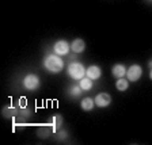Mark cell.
I'll list each match as a JSON object with an SVG mask.
<instances>
[{
	"instance_id": "18",
	"label": "cell",
	"mask_w": 152,
	"mask_h": 145,
	"mask_svg": "<svg viewBox=\"0 0 152 145\" xmlns=\"http://www.w3.org/2000/svg\"><path fill=\"white\" fill-rule=\"evenodd\" d=\"M149 79L152 80V68H151V71H149Z\"/></svg>"
},
{
	"instance_id": "4",
	"label": "cell",
	"mask_w": 152,
	"mask_h": 145,
	"mask_svg": "<svg viewBox=\"0 0 152 145\" xmlns=\"http://www.w3.org/2000/svg\"><path fill=\"white\" fill-rule=\"evenodd\" d=\"M53 50H54V53L61 57L66 56L71 50V44H68L65 39H58V41H56V44L53 45Z\"/></svg>"
},
{
	"instance_id": "7",
	"label": "cell",
	"mask_w": 152,
	"mask_h": 145,
	"mask_svg": "<svg viewBox=\"0 0 152 145\" xmlns=\"http://www.w3.org/2000/svg\"><path fill=\"white\" fill-rule=\"evenodd\" d=\"M86 76L90 77L91 80H98L102 76V69L98 65H91L88 66V69L86 71Z\"/></svg>"
},
{
	"instance_id": "10",
	"label": "cell",
	"mask_w": 152,
	"mask_h": 145,
	"mask_svg": "<svg viewBox=\"0 0 152 145\" xmlns=\"http://www.w3.org/2000/svg\"><path fill=\"white\" fill-rule=\"evenodd\" d=\"M95 106V101L92 98H83L80 102V107L83 111H91Z\"/></svg>"
},
{
	"instance_id": "11",
	"label": "cell",
	"mask_w": 152,
	"mask_h": 145,
	"mask_svg": "<svg viewBox=\"0 0 152 145\" xmlns=\"http://www.w3.org/2000/svg\"><path fill=\"white\" fill-rule=\"evenodd\" d=\"M52 129H53V132H58L61 128V125H63V117H61L60 114H56V115H53L52 117Z\"/></svg>"
},
{
	"instance_id": "6",
	"label": "cell",
	"mask_w": 152,
	"mask_h": 145,
	"mask_svg": "<svg viewBox=\"0 0 152 145\" xmlns=\"http://www.w3.org/2000/svg\"><path fill=\"white\" fill-rule=\"evenodd\" d=\"M94 101H95V104H96L98 107L104 109V107H107V106H110L111 96L107 94V92H101V94H98L95 96Z\"/></svg>"
},
{
	"instance_id": "19",
	"label": "cell",
	"mask_w": 152,
	"mask_h": 145,
	"mask_svg": "<svg viewBox=\"0 0 152 145\" xmlns=\"http://www.w3.org/2000/svg\"><path fill=\"white\" fill-rule=\"evenodd\" d=\"M148 66H149V69H151V68H152V60L148 63Z\"/></svg>"
},
{
	"instance_id": "16",
	"label": "cell",
	"mask_w": 152,
	"mask_h": 145,
	"mask_svg": "<svg viewBox=\"0 0 152 145\" xmlns=\"http://www.w3.org/2000/svg\"><path fill=\"white\" fill-rule=\"evenodd\" d=\"M52 132H53L52 125L50 126H42V128H39V129L37 130V136L39 137V138H48V137L50 136Z\"/></svg>"
},
{
	"instance_id": "3",
	"label": "cell",
	"mask_w": 152,
	"mask_h": 145,
	"mask_svg": "<svg viewBox=\"0 0 152 145\" xmlns=\"http://www.w3.org/2000/svg\"><path fill=\"white\" fill-rule=\"evenodd\" d=\"M39 84H41V80H39V77H38L37 75H34V73L26 75L22 82L23 88L27 90V91H35V90H38Z\"/></svg>"
},
{
	"instance_id": "5",
	"label": "cell",
	"mask_w": 152,
	"mask_h": 145,
	"mask_svg": "<svg viewBox=\"0 0 152 145\" xmlns=\"http://www.w3.org/2000/svg\"><path fill=\"white\" fill-rule=\"evenodd\" d=\"M142 75V68L137 64H133L126 69V77L129 82H137Z\"/></svg>"
},
{
	"instance_id": "8",
	"label": "cell",
	"mask_w": 152,
	"mask_h": 145,
	"mask_svg": "<svg viewBox=\"0 0 152 145\" xmlns=\"http://www.w3.org/2000/svg\"><path fill=\"white\" fill-rule=\"evenodd\" d=\"M84 49H86V42L83 41L82 38H76V39L72 41V44H71V50L76 54L83 53Z\"/></svg>"
},
{
	"instance_id": "13",
	"label": "cell",
	"mask_w": 152,
	"mask_h": 145,
	"mask_svg": "<svg viewBox=\"0 0 152 145\" xmlns=\"http://www.w3.org/2000/svg\"><path fill=\"white\" fill-rule=\"evenodd\" d=\"M18 109L12 107V106H8V107H4L3 111H1V114H3L4 118H8V119H11V118H14L15 115H18Z\"/></svg>"
},
{
	"instance_id": "15",
	"label": "cell",
	"mask_w": 152,
	"mask_h": 145,
	"mask_svg": "<svg viewBox=\"0 0 152 145\" xmlns=\"http://www.w3.org/2000/svg\"><path fill=\"white\" fill-rule=\"evenodd\" d=\"M115 88H117L118 91H126V90L129 88V80L125 79V77L117 79V82H115Z\"/></svg>"
},
{
	"instance_id": "12",
	"label": "cell",
	"mask_w": 152,
	"mask_h": 145,
	"mask_svg": "<svg viewBox=\"0 0 152 145\" xmlns=\"http://www.w3.org/2000/svg\"><path fill=\"white\" fill-rule=\"evenodd\" d=\"M82 92H83V90L80 85H71L66 90V94L69 95L71 98H79L80 95H82Z\"/></svg>"
},
{
	"instance_id": "17",
	"label": "cell",
	"mask_w": 152,
	"mask_h": 145,
	"mask_svg": "<svg viewBox=\"0 0 152 145\" xmlns=\"http://www.w3.org/2000/svg\"><path fill=\"white\" fill-rule=\"evenodd\" d=\"M56 133H57V137H58V140H60V141H63V140L68 136L65 130H58V132H56Z\"/></svg>"
},
{
	"instance_id": "1",
	"label": "cell",
	"mask_w": 152,
	"mask_h": 145,
	"mask_svg": "<svg viewBox=\"0 0 152 145\" xmlns=\"http://www.w3.org/2000/svg\"><path fill=\"white\" fill-rule=\"evenodd\" d=\"M44 68L52 73H58L64 69V60L58 54H48L44 58Z\"/></svg>"
},
{
	"instance_id": "14",
	"label": "cell",
	"mask_w": 152,
	"mask_h": 145,
	"mask_svg": "<svg viewBox=\"0 0 152 145\" xmlns=\"http://www.w3.org/2000/svg\"><path fill=\"white\" fill-rule=\"evenodd\" d=\"M92 82L94 80H91L90 77H87V76H84L82 80H79V85L82 87L83 91H90V90H92Z\"/></svg>"
},
{
	"instance_id": "9",
	"label": "cell",
	"mask_w": 152,
	"mask_h": 145,
	"mask_svg": "<svg viewBox=\"0 0 152 145\" xmlns=\"http://www.w3.org/2000/svg\"><path fill=\"white\" fill-rule=\"evenodd\" d=\"M111 75L115 77V79H120V77H124L126 76V68L124 64H115V65L111 68Z\"/></svg>"
},
{
	"instance_id": "2",
	"label": "cell",
	"mask_w": 152,
	"mask_h": 145,
	"mask_svg": "<svg viewBox=\"0 0 152 145\" xmlns=\"http://www.w3.org/2000/svg\"><path fill=\"white\" fill-rule=\"evenodd\" d=\"M86 71L87 69L84 68V65L82 63H77V61H72L66 66V73L73 80H82L86 76Z\"/></svg>"
}]
</instances>
